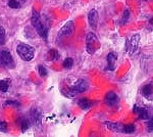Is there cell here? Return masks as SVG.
Listing matches in <instances>:
<instances>
[{
  "label": "cell",
  "mask_w": 153,
  "mask_h": 137,
  "mask_svg": "<svg viewBox=\"0 0 153 137\" xmlns=\"http://www.w3.org/2000/svg\"><path fill=\"white\" fill-rule=\"evenodd\" d=\"M31 22H32V25H33V27L35 28V30L37 31V33H38L39 36L42 37L43 39L47 38V28H46V27L43 25V23H42V21L40 19V14H39L37 11L33 12Z\"/></svg>",
  "instance_id": "obj_1"
},
{
  "label": "cell",
  "mask_w": 153,
  "mask_h": 137,
  "mask_svg": "<svg viewBox=\"0 0 153 137\" xmlns=\"http://www.w3.org/2000/svg\"><path fill=\"white\" fill-rule=\"evenodd\" d=\"M16 52H18L19 57L25 61H32L34 58V55H35V50H34L33 47L25 43L19 44L18 47H16Z\"/></svg>",
  "instance_id": "obj_2"
},
{
  "label": "cell",
  "mask_w": 153,
  "mask_h": 137,
  "mask_svg": "<svg viewBox=\"0 0 153 137\" xmlns=\"http://www.w3.org/2000/svg\"><path fill=\"white\" fill-rule=\"evenodd\" d=\"M100 48V43L94 33H88L86 36V49L90 54H94L97 49Z\"/></svg>",
  "instance_id": "obj_3"
},
{
  "label": "cell",
  "mask_w": 153,
  "mask_h": 137,
  "mask_svg": "<svg viewBox=\"0 0 153 137\" xmlns=\"http://www.w3.org/2000/svg\"><path fill=\"white\" fill-rule=\"evenodd\" d=\"M87 88H88L87 82H86L85 80H78L75 84H74V86L71 87V88H70L68 91H66L65 95H68V93H70L68 94V96L74 97V96H76L78 93H82V92L86 91L87 90Z\"/></svg>",
  "instance_id": "obj_4"
},
{
  "label": "cell",
  "mask_w": 153,
  "mask_h": 137,
  "mask_svg": "<svg viewBox=\"0 0 153 137\" xmlns=\"http://www.w3.org/2000/svg\"><path fill=\"white\" fill-rule=\"evenodd\" d=\"M0 64L5 68H13L14 67L13 58L8 50H0Z\"/></svg>",
  "instance_id": "obj_5"
},
{
  "label": "cell",
  "mask_w": 153,
  "mask_h": 137,
  "mask_svg": "<svg viewBox=\"0 0 153 137\" xmlns=\"http://www.w3.org/2000/svg\"><path fill=\"white\" fill-rule=\"evenodd\" d=\"M41 111L39 109H33L31 111V119L33 124L37 128L40 129L42 126V118H41Z\"/></svg>",
  "instance_id": "obj_6"
},
{
  "label": "cell",
  "mask_w": 153,
  "mask_h": 137,
  "mask_svg": "<svg viewBox=\"0 0 153 137\" xmlns=\"http://www.w3.org/2000/svg\"><path fill=\"white\" fill-rule=\"evenodd\" d=\"M74 30H75V23L73 21L68 22L66 24H65V26L60 29L59 31V36L63 37V36H70L74 33Z\"/></svg>",
  "instance_id": "obj_7"
},
{
  "label": "cell",
  "mask_w": 153,
  "mask_h": 137,
  "mask_svg": "<svg viewBox=\"0 0 153 137\" xmlns=\"http://www.w3.org/2000/svg\"><path fill=\"white\" fill-rule=\"evenodd\" d=\"M98 19H99V16H98V11L96 9H92L88 14V22L90 27L93 30L97 29V25H98Z\"/></svg>",
  "instance_id": "obj_8"
},
{
  "label": "cell",
  "mask_w": 153,
  "mask_h": 137,
  "mask_svg": "<svg viewBox=\"0 0 153 137\" xmlns=\"http://www.w3.org/2000/svg\"><path fill=\"white\" fill-rule=\"evenodd\" d=\"M139 42H140V35L139 34H135L134 36L131 39V42L129 44V54L133 55L138 49L139 46Z\"/></svg>",
  "instance_id": "obj_9"
},
{
  "label": "cell",
  "mask_w": 153,
  "mask_h": 137,
  "mask_svg": "<svg viewBox=\"0 0 153 137\" xmlns=\"http://www.w3.org/2000/svg\"><path fill=\"white\" fill-rule=\"evenodd\" d=\"M104 101L107 106H114L118 103V97L117 95V93L113 91L108 92L104 97Z\"/></svg>",
  "instance_id": "obj_10"
},
{
  "label": "cell",
  "mask_w": 153,
  "mask_h": 137,
  "mask_svg": "<svg viewBox=\"0 0 153 137\" xmlns=\"http://www.w3.org/2000/svg\"><path fill=\"white\" fill-rule=\"evenodd\" d=\"M104 125L109 130L118 132V133H125V125H122L120 123H112V122H105Z\"/></svg>",
  "instance_id": "obj_11"
},
{
  "label": "cell",
  "mask_w": 153,
  "mask_h": 137,
  "mask_svg": "<svg viewBox=\"0 0 153 137\" xmlns=\"http://www.w3.org/2000/svg\"><path fill=\"white\" fill-rule=\"evenodd\" d=\"M117 64V55L113 52H110L107 55V69L109 71H113Z\"/></svg>",
  "instance_id": "obj_12"
},
{
  "label": "cell",
  "mask_w": 153,
  "mask_h": 137,
  "mask_svg": "<svg viewBox=\"0 0 153 137\" xmlns=\"http://www.w3.org/2000/svg\"><path fill=\"white\" fill-rule=\"evenodd\" d=\"M142 93H143V95L146 97L147 99H149V100H152L153 99V89H152V86L149 85V84L143 87Z\"/></svg>",
  "instance_id": "obj_13"
},
{
  "label": "cell",
  "mask_w": 153,
  "mask_h": 137,
  "mask_svg": "<svg viewBox=\"0 0 153 137\" xmlns=\"http://www.w3.org/2000/svg\"><path fill=\"white\" fill-rule=\"evenodd\" d=\"M78 104H79V106H80L81 109H84V111H88V109L92 106L93 103H92V101H90L87 98H82V99H80V100H79Z\"/></svg>",
  "instance_id": "obj_14"
},
{
  "label": "cell",
  "mask_w": 153,
  "mask_h": 137,
  "mask_svg": "<svg viewBox=\"0 0 153 137\" xmlns=\"http://www.w3.org/2000/svg\"><path fill=\"white\" fill-rule=\"evenodd\" d=\"M135 109V113H138L139 115L140 119H142V120H148L149 119V115H148V112L146 109H137V106H134Z\"/></svg>",
  "instance_id": "obj_15"
},
{
  "label": "cell",
  "mask_w": 153,
  "mask_h": 137,
  "mask_svg": "<svg viewBox=\"0 0 153 137\" xmlns=\"http://www.w3.org/2000/svg\"><path fill=\"white\" fill-rule=\"evenodd\" d=\"M10 79H3V80H0V91L2 92H7L10 86Z\"/></svg>",
  "instance_id": "obj_16"
},
{
  "label": "cell",
  "mask_w": 153,
  "mask_h": 137,
  "mask_svg": "<svg viewBox=\"0 0 153 137\" xmlns=\"http://www.w3.org/2000/svg\"><path fill=\"white\" fill-rule=\"evenodd\" d=\"M74 66V59L71 58V57H68V58L65 59L63 61V68L66 70H70L71 68H73Z\"/></svg>",
  "instance_id": "obj_17"
},
{
  "label": "cell",
  "mask_w": 153,
  "mask_h": 137,
  "mask_svg": "<svg viewBox=\"0 0 153 137\" xmlns=\"http://www.w3.org/2000/svg\"><path fill=\"white\" fill-rule=\"evenodd\" d=\"M29 127H30V124H29L28 120L25 119V118L22 119V121H21V130H22V132H26L27 130H28Z\"/></svg>",
  "instance_id": "obj_18"
},
{
  "label": "cell",
  "mask_w": 153,
  "mask_h": 137,
  "mask_svg": "<svg viewBox=\"0 0 153 137\" xmlns=\"http://www.w3.org/2000/svg\"><path fill=\"white\" fill-rule=\"evenodd\" d=\"M5 43V31L3 27L0 26V45H3Z\"/></svg>",
  "instance_id": "obj_19"
},
{
  "label": "cell",
  "mask_w": 153,
  "mask_h": 137,
  "mask_svg": "<svg viewBox=\"0 0 153 137\" xmlns=\"http://www.w3.org/2000/svg\"><path fill=\"white\" fill-rule=\"evenodd\" d=\"M38 73H39V75H40L41 77L45 78V77L47 76V70H46L45 67L39 66V67H38Z\"/></svg>",
  "instance_id": "obj_20"
},
{
  "label": "cell",
  "mask_w": 153,
  "mask_h": 137,
  "mask_svg": "<svg viewBox=\"0 0 153 137\" xmlns=\"http://www.w3.org/2000/svg\"><path fill=\"white\" fill-rule=\"evenodd\" d=\"M49 55H50V58L52 59V61H55L56 58H58V51L55 50V49H51L50 51H49Z\"/></svg>",
  "instance_id": "obj_21"
},
{
  "label": "cell",
  "mask_w": 153,
  "mask_h": 137,
  "mask_svg": "<svg viewBox=\"0 0 153 137\" xmlns=\"http://www.w3.org/2000/svg\"><path fill=\"white\" fill-rule=\"evenodd\" d=\"M8 6L10 7V8H19V1H16V0H9L8 1Z\"/></svg>",
  "instance_id": "obj_22"
},
{
  "label": "cell",
  "mask_w": 153,
  "mask_h": 137,
  "mask_svg": "<svg viewBox=\"0 0 153 137\" xmlns=\"http://www.w3.org/2000/svg\"><path fill=\"white\" fill-rule=\"evenodd\" d=\"M135 132V126L134 125H125V133L131 134Z\"/></svg>",
  "instance_id": "obj_23"
},
{
  "label": "cell",
  "mask_w": 153,
  "mask_h": 137,
  "mask_svg": "<svg viewBox=\"0 0 153 137\" xmlns=\"http://www.w3.org/2000/svg\"><path fill=\"white\" fill-rule=\"evenodd\" d=\"M130 19V11L128 9H126L125 12H124V16H123V24L127 23Z\"/></svg>",
  "instance_id": "obj_24"
},
{
  "label": "cell",
  "mask_w": 153,
  "mask_h": 137,
  "mask_svg": "<svg viewBox=\"0 0 153 137\" xmlns=\"http://www.w3.org/2000/svg\"><path fill=\"white\" fill-rule=\"evenodd\" d=\"M7 131V123L4 121L0 122V132H6Z\"/></svg>",
  "instance_id": "obj_25"
},
{
  "label": "cell",
  "mask_w": 153,
  "mask_h": 137,
  "mask_svg": "<svg viewBox=\"0 0 153 137\" xmlns=\"http://www.w3.org/2000/svg\"><path fill=\"white\" fill-rule=\"evenodd\" d=\"M148 130L153 131V118L149 122H148Z\"/></svg>",
  "instance_id": "obj_26"
}]
</instances>
